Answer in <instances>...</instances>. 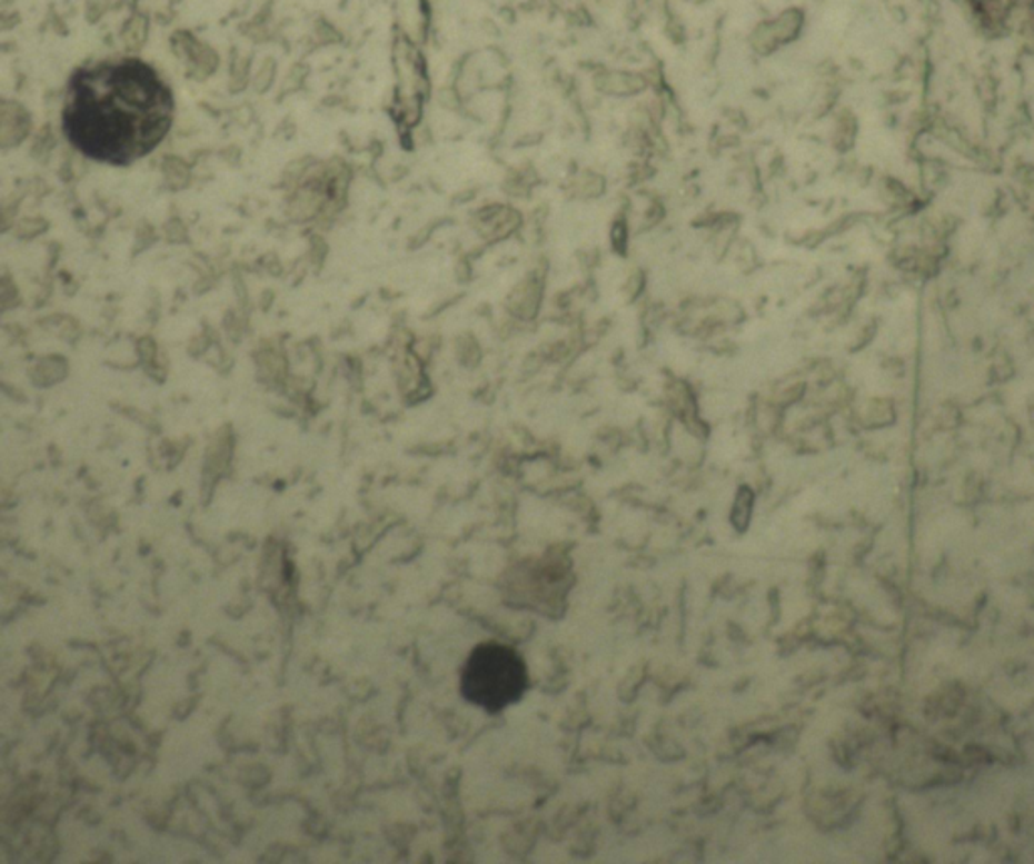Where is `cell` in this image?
<instances>
[{"label":"cell","mask_w":1034,"mask_h":864,"mask_svg":"<svg viewBox=\"0 0 1034 864\" xmlns=\"http://www.w3.org/2000/svg\"><path fill=\"white\" fill-rule=\"evenodd\" d=\"M175 98L155 69L136 59L103 61L71 77L63 132L96 162L130 166L170 132Z\"/></svg>","instance_id":"obj_1"},{"label":"cell","mask_w":1034,"mask_h":864,"mask_svg":"<svg viewBox=\"0 0 1034 864\" xmlns=\"http://www.w3.org/2000/svg\"><path fill=\"white\" fill-rule=\"evenodd\" d=\"M528 689V668L514 648L497 643L479 645L461 673L463 697L485 712H504Z\"/></svg>","instance_id":"obj_2"},{"label":"cell","mask_w":1034,"mask_h":864,"mask_svg":"<svg viewBox=\"0 0 1034 864\" xmlns=\"http://www.w3.org/2000/svg\"><path fill=\"white\" fill-rule=\"evenodd\" d=\"M803 22V11L791 9V11L782 12L778 19L768 22V29H770L772 37L776 39V43L781 47L782 43H791L801 34Z\"/></svg>","instance_id":"obj_3"},{"label":"cell","mask_w":1034,"mask_h":864,"mask_svg":"<svg viewBox=\"0 0 1034 864\" xmlns=\"http://www.w3.org/2000/svg\"><path fill=\"white\" fill-rule=\"evenodd\" d=\"M645 88V81L638 76H630V73H606L605 83H603V89L608 91V93H637L640 89Z\"/></svg>","instance_id":"obj_4"}]
</instances>
